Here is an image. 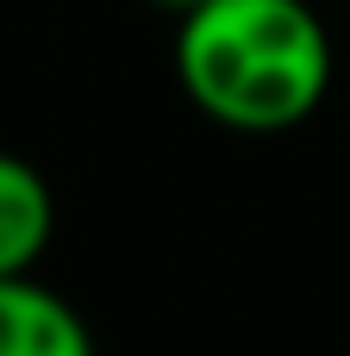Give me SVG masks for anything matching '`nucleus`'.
Masks as SVG:
<instances>
[{
  "label": "nucleus",
  "mask_w": 350,
  "mask_h": 356,
  "mask_svg": "<svg viewBox=\"0 0 350 356\" xmlns=\"http://www.w3.org/2000/svg\"><path fill=\"white\" fill-rule=\"evenodd\" d=\"M175 81L213 125L276 138L319 113L332 31L307 0H200L175 25Z\"/></svg>",
  "instance_id": "obj_1"
},
{
  "label": "nucleus",
  "mask_w": 350,
  "mask_h": 356,
  "mask_svg": "<svg viewBox=\"0 0 350 356\" xmlns=\"http://www.w3.org/2000/svg\"><path fill=\"white\" fill-rule=\"evenodd\" d=\"M0 356H100L88 319L38 275H0Z\"/></svg>",
  "instance_id": "obj_2"
},
{
  "label": "nucleus",
  "mask_w": 350,
  "mask_h": 356,
  "mask_svg": "<svg viewBox=\"0 0 350 356\" xmlns=\"http://www.w3.org/2000/svg\"><path fill=\"white\" fill-rule=\"evenodd\" d=\"M56 232V194L38 163L0 150V275H31Z\"/></svg>",
  "instance_id": "obj_3"
},
{
  "label": "nucleus",
  "mask_w": 350,
  "mask_h": 356,
  "mask_svg": "<svg viewBox=\"0 0 350 356\" xmlns=\"http://www.w3.org/2000/svg\"><path fill=\"white\" fill-rule=\"evenodd\" d=\"M150 6H163V13H175V19H182V13H188V6H200V0H150Z\"/></svg>",
  "instance_id": "obj_4"
}]
</instances>
